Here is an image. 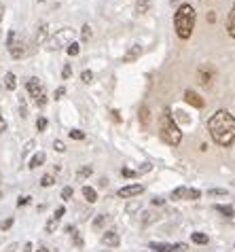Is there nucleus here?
I'll return each instance as SVG.
<instances>
[{
  "instance_id": "1",
  "label": "nucleus",
  "mask_w": 235,
  "mask_h": 252,
  "mask_svg": "<svg viewBox=\"0 0 235 252\" xmlns=\"http://www.w3.org/2000/svg\"><path fill=\"white\" fill-rule=\"evenodd\" d=\"M208 129L218 146H231L235 142V117L231 113L218 111L212 115V119L208 121Z\"/></svg>"
},
{
  "instance_id": "2",
  "label": "nucleus",
  "mask_w": 235,
  "mask_h": 252,
  "mask_svg": "<svg viewBox=\"0 0 235 252\" xmlns=\"http://www.w3.org/2000/svg\"><path fill=\"white\" fill-rule=\"evenodd\" d=\"M174 25H176V34L187 41L193 34V28H195V9L191 4H182L180 9L176 11V17H174Z\"/></svg>"
},
{
  "instance_id": "3",
  "label": "nucleus",
  "mask_w": 235,
  "mask_h": 252,
  "mask_svg": "<svg viewBox=\"0 0 235 252\" xmlns=\"http://www.w3.org/2000/svg\"><path fill=\"white\" fill-rule=\"evenodd\" d=\"M159 136H161V140L170 146H178L182 140V132H180V127L174 123V117L170 115V111H165L161 117H159Z\"/></svg>"
},
{
  "instance_id": "4",
  "label": "nucleus",
  "mask_w": 235,
  "mask_h": 252,
  "mask_svg": "<svg viewBox=\"0 0 235 252\" xmlns=\"http://www.w3.org/2000/svg\"><path fill=\"white\" fill-rule=\"evenodd\" d=\"M72 36H74V30H72V28H62V30H57L51 38H47V41H44V47H47L49 51L68 47V45L72 43Z\"/></svg>"
},
{
  "instance_id": "5",
  "label": "nucleus",
  "mask_w": 235,
  "mask_h": 252,
  "mask_svg": "<svg viewBox=\"0 0 235 252\" xmlns=\"http://www.w3.org/2000/svg\"><path fill=\"white\" fill-rule=\"evenodd\" d=\"M28 93L30 98H34L36 106H44L47 104V93H44V85L41 83V79H36V76H32V79L28 81Z\"/></svg>"
},
{
  "instance_id": "6",
  "label": "nucleus",
  "mask_w": 235,
  "mask_h": 252,
  "mask_svg": "<svg viewBox=\"0 0 235 252\" xmlns=\"http://www.w3.org/2000/svg\"><path fill=\"white\" fill-rule=\"evenodd\" d=\"M6 47H9V53L15 57V60H19V57L25 55V41H23V38H17V34L11 41V45H6Z\"/></svg>"
},
{
  "instance_id": "7",
  "label": "nucleus",
  "mask_w": 235,
  "mask_h": 252,
  "mask_svg": "<svg viewBox=\"0 0 235 252\" xmlns=\"http://www.w3.org/2000/svg\"><path fill=\"white\" fill-rule=\"evenodd\" d=\"M142 191H144V186H142V184H127V186H121V189L117 191V195H119V197H123V199H129V197L140 195Z\"/></svg>"
},
{
  "instance_id": "8",
  "label": "nucleus",
  "mask_w": 235,
  "mask_h": 252,
  "mask_svg": "<svg viewBox=\"0 0 235 252\" xmlns=\"http://www.w3.org/2000/svg\"><path fill=\"white\" fill-rule=\"evenodd\" d=\"M184 100H187L191 106H195V108H203V104H206V102L201 100V95L197 93V92H191V89L184 92Z\"/></svg>"
},
{
  "instance_id": "9",
  "label": "nucleus",
  "mask_w": 235,
  "mask_h": 252,
  "mask_svg": "<svg viewBox=\"0 0 235 252\" xmlns=\"http://www.w3.org/2000/svg\"><path fill=\"white\" fill-rule=\"evenodd\" d=\"M102 242L106 244V246H119V233L117 231H106L104 235H102Z\"/></svg>"
},
{
  "instance_id": "10",
  "label": "nucleus",
  "mask_w": 235,
  "mask_h": 252,
  "mask_svg": "<svg viewBox=\"0 0 235 252\" xmlns=\"http://www.w3.org/2000/svg\"><path fill=\"white\" fill-rule=\"evenodd\" d=\"M140 55H142V47H140V45H133V47H129V51L123 55V62H133V60H138Z\"/></svg>"
},
{
  "instance_id": "11",
  "label": "nucleus",
  "mask_w": 235,
  "mask_h": 252,
  "mask_svg": "<svg viewBox=\"0 0 235 252\" xmlns=\"http://www.w3.org/2000/svg\"><path fill=\"white\" fill-rule=\"evenodd\" d=\"M83 197H85L89 204L98 202V193H95V189H91V186H83Z\"/></svg>"
},
{
  "instance_id": "12",
  "label": "nucleus",
  "mask_w": 235,
  "mask_h": 252,
  "mask_svg": "<svg viewBox=\"0 0 235 252\" xmlns=\"http://www.w3.org/2000/svg\"><path fill=\"white\" fill-rule=\"evenodd\" d=\"M44 159H47V157H44V153H43V151H38L34 157L30 159V170H36L38 165H43V163H44Z\"/></svg>"
},
{
  "instance_id": "13",
  "label": "nucleus",
  "mask_w": 235,
  "mask_h": 252,
  "mask_svg": "<svg viewBox=\"0 0 235 252\" xmlns=\"http://www.w3.org/2000/svg\"><path fill=\"white\" fill-rule=\"evenodd\" d=\"M227 30H229V34H231V36L235 38V4H233L231 13H229V19H227Z\"/></svg>"
},
{
  "instance_id": "14",
  "label": "nucleus",
  "mask_w": 235,
  "mask_h": 252,
  "mask_svg": "<svg viewBox=\"0 0 235 252\" xmlns=\"http://www.w3.org/2000/svg\"><path fill=\"white\" fill-rule=\"evenodd\" d=\"M150 250H155V252H174L171 244H161V242H152L150 244Z\"/></svg>"
},
{
  "instance_id": "15",
  "label": "nucleus",
  "mask_w": 235,
  "mask_h": 252,
  "mask_svg": "<svg viewBox=\"0 0 235 252\" xmlns=\"http://www.w3.org/2000/svg\"><path fill=\"white\" fill-rule=\"evenodd\" d=\"M171 199H189V189L187 186H178L176 191H171Z\"/></svg>"
},
{
  "instance_id": "16",
  "label": "nucleus",
  "mask_w": 235,
  "mask_h": 252,
  "mask_svg": "<svg viewBox=\"0 0 235 252\" xmlns=\"http://www.w3.org/2000/svg\"><path fill=\"white\" fill-rule=\"evenodd\" d=\"M214 210H216V212H220V214H222V216H227V218H233V216H235V212H233L231 206H214Z\"/></svg>"
},
{
  "instance_id": "17",
  "label": "nucleus",
  "mask_w": 235,
  "mask_h": 252,
  "mask_svg": "<svg viewBox=\"0 0 235 252\" xmlns=\"http://www.w3.org/2000/svg\"><path fill=\"white\" fill-rule=\"evenodd\" d=\"M4 87L6 89H15L17 87V79H15V74H13V72L4 74Z\"/></svg>"
},
{
  "instance_id": "18",
  "label": "nucleus",
  "mask_w": 235,
  "mask_h": 252,
  "mask_svg": "<svg viewBox=\"0 0 235 252\" xmlns=\"http://www.w3.org/2000/svg\"><path fill=\"white\" fill-rule=\"evenodd\" d=\"M199 83H203V85H210V83H212V72L206 70V68H201L199 70Z\"/></svg>"
},
{
  "instance_id": "19",
  "label": "nucleus",
  "mask_w": 235,
  "mask_h": 252,
  "mask_svg": "<svg viewBox=\"0 0 235 252\" xmlns=\"http://www.w3.org/2000/svg\"><path fill=\"white\" fill-rule=\"evenodd\" d=\"M149 6H150V0H138V4H136L138 15H144V13L149 11Z\"/></svg>"
},
{
  "instance_id": "20",
  "label": "nucleus",
  "mask_w": 235,
  "mask_h": 252,
  "mask_svg": "<svg viewBox=\"0 0 235 252\" xmlns=\"http://www.w3.org/2000/svg\"><path fill=\"white\" fill-rule=\"evenodd\" d=\"M57 225H60V221H57V218H55V216H51V218H49V221H47V227H44V229H47V233H55Z\"/></svg>"
},
{
  "instance_id": "21",
  "label": "nucleus",
  "mask_w": 235,
  "mask_h": 252,
  "mask_svg": "<svg viewBox=\"0 0 235 252\" xmlns=\"http://www.w3.org/2000/svg\"><path fill=\"white\" fill-rule=\"evenodd\" d=\"M191 240H193L195 244H208V235L197 231V233H191Z\"/></svg>"
},
{
  "instance_id": "22",
  "label": "nucleus",
  "mask_w": 235,
  "mask_h": 252,
  "mask_svg": "<svg viewBox=\"0 0 235 252\" xmlns=\"http://www.w3.org/2000/svg\"><path fill=\"white\" fill-rule=\"evenodd\" d=\"M106 223H108V216H106V214H98V218L93 221V227H95V229H102Z\"/></svg>"
},
{
  "instance_id": "23",
  "label": "nucleus",
  "mask_w": 235,
  "mask_h": 252,
  "mask_svg": "<svg viewBox=\"0 0 235 252\" xmlns=\"http://www.w3.org/2000/svg\"><path fill=\"white\" fill-rule=\"evenodd\" d=\"M66 51H68V55H79V51H81V45L79 43H70L68 47H66Z\"/></svg>"
},
{
  "instance_id": "24",
  "label": "nucleus",
  "mask_w": 235,
  "mask_h": 252,
  "mask_svg": "<svg viewBox=\"0 0 235 252\" xmlns=\"http://www.w3.org/2000/svg\"><path fill=\"white\" fill-rule=\"evenodd\" d=\"M81 38H83V41H89V38H91V25H89V23L83 25V30H81Z\"/></svg>"
},
{
  "instance_id": "25",
  "label": "nucleus",
  "mask_w": 235,
  "mask_h": 252,
  "mask_svg": "<svg viewBox=\"0 0 235 252\" xmlns=\"http://www.w3.org/2000/svg\"><path fill=\"white\" fill-rule=\"evenodd\" d=\"M47 30H49V28H47V23H43L41 28H38V36H36V41H38V43H44V36H47Z\"/></svg>"
},
{
  "instance_id": "26",
  "label": "nucleus",
  "mask_w": 235,
  "mask_h": 252,
  "mask_svg": "<svg viewBox=\"0 0 235 252\" xmlns=\"http://www.w3.org/2000/svg\"><path fill=\"white\" fill-rule=\"evenodd\" d=\"M70 138L72 140H85V134L81 129H70Z\"/></svg>"
},
{
  "instance_id": "27",
  "label": "nucleus",
  "mask_w": 235,
  "mask_h": 252,
  "mask_svg": "<svg viewBox=\"0 0 235 252\" xmlns=\"http://www.w3.org/2000/svg\"><path fill=\"white\" fill-rule=\"evenodd\" d=\"M140 119H142V125H149V108L142 106V111H140Z\"/></svg>"
},
{
  "instance_id": "28",
  "label": "nucleus",
  "mask_w": 235,
  "mask_h": 252,
  "mask_svg": "<svg viewBox=\"0 0 235 252\" xmlns=\"http://www.w3.org/2000/svg\"><path fill=\"white\" fill-rule=\"evenodd\" d=\"M53 183H55V180H53V176H51V174H44V176L41 178V184H43V186H51Z\"/></svg>"
},
{
  "instance_id": "29",
  "label": "nucleus",
  "mask_w": 235,
  "mask_h": 252,
  "mask_svg": "<svg viewBox=\"0 0 235 252\" xmlns=\"http://www.w3.org/2000/svg\"><path fill=\"white\" fill-rule=\"evenodd\" d=\"M81 79H83V83H91L93 81V72H91V70H83Z\"/></svg>"
},
{
  "instance_id": "30",
  "label": "nucleus",
  "mask_w": 235,
  "mask_h": 252,
  "mask_svg": "<svg viewBox=\"0 0 235 252\" xmlns=\"http://www.w3.org/2000/svg\"><path fill=\"white\" fill-rule=\"evenodd\" d=\"M36 129H38V132H44V129H47V119H44V117H38Z\"/></svg>"
},
{
  "instance_id": "31",
  "label": "nucleus",
  "mask_w": 235,
  "mask_h": 252,
  "mask_svg": "<svg viewBox=\"0 0 235 252\" xmlns=\"http://www.w3.org/2000/svg\"><path fill=\"white\" fill-rule=\"evenodd\" d=\"M72 186H64V189H62V199H70V197H72Z\"/></svg>"
},
{
  "instance_id": "32",
  "label": "nucleus",
  "mask_w": 235,
  "mask_h": 252,
  "mask_svg": "<svg viewBox=\"0 0 235 252\" xmlns=\"http://www.w3.org/2000/svg\"><path fill=\"white\" fill-rule=\"evenodd\" d=\"M91 167H89V165H85V167H83V170H79V178H87V176H91Z\"/></svg>"
},
{
  "instance_id": "33",
  "label": "nucleus",
  "mask_w": 235,
  "mask_h": 252,
  "mask_svg": "<svg viewBox=\"0 0 235 252\" xmlns=\"http://www.w3.org/2000/svg\"><path fill=\"white\" fill-rule=\"evenodd\" d=\"M121 176H125V178H133V176H136V172L129 170V167H123V170H121Z\"/></svg>"
},
{
  "instance_id": "34",
  "label": "nucleus",
  "mask_w": 235,
  "mask_h": 252,
  "mask_svg": "<svg viewBox=\"0 0 235 252\" xmlns=\"http://www.w3.org/2000/svg\"><path fill=\"white\" fill-rule=\"evenodd\" d=\"M53 146H55V151H57V153H64V151H66V146H64V142H62V140H55V142H53Z\"/></svg>"
},
{
  "instance_id": "35",
  "label": "nucleus",
  "mask_w": 235,
  "mask_h": 252,
  "mask_svg": "<svg viewBox=\"0 0 235 252\" xmlns=\"http://www.w3.org/2000/svg\"><path fill=\"white\" fill-rule=\"evenodd\" d=\"M199 195H201V193L197 189H189V199H191V202H193V199H199Z\"/></svg>"
},
{
  "instance_id": "36",
  "label": "nucleus",
  "mask_w": 235,
  "mask_h": 252,
  "mask_svg": "<svg viewBox=\"0 0 235 252\" xmlns=\"http://www.w3.org/2000/svg\"><path fill=\"white\" fill-rule=\"evenodd\" d=\"M64 93H66V87H57L55 89V100H62Z\"/></svg>"
},
{
  "instance_id": "37",
  "label": "nucleus",
  "mask_w": 235,
  "mask_h": 252,
  "mask_svg": "<svg viewBox=\"0 0 235 252\" xmlns=\"http://www.w3.org/2000/svg\"><path fill=\"white\" fill-rule=\"evenodd\" d=\"M208 195H227V191L225 189H210Z\"/></svg>"
},
{
  "instance_id": "38",
  "label": "nucleus",
  "mask_w": 235,
  "mask_h": 252,
  "mask_svg": "<svg viewBox=\"0 0 235 252\" xmlns=\"http://www.w3.org/2000/svg\"><path fill=\"white\" fill-rule=\"evenodd\" d=\"M64 214H66V208H64V206H60V208H57V210H55V214H53V216L57 218V221H60V218H62Z\"/></svg>"
},
{
  "instance_id": "39",
  "label": "nucleus",
  "mask_w": 235,
  "mask_h": 252,
  "mask_svg": "<svg viewBox=\"0 0 235 252\" xmlns=\"http://www.w3.org/2000/svg\"><path fill=\"white\" fill-rule=\"evenodd\" d=\"M19 111H21V117H23V119L28 117V108H25V102H23V100L19 102Z\"/></svg>"
},
{
  "instance_id": "40",
  "label": "nucleus",
  "mask_w": 235,
  "mask_h": 252,
  "mask_svg": "<svg viewBox=\"0 0 235 252\" xmlns=\"http://www.w3.org/2000/svg\"><path fill=\"white\" fill-rule=\"evenodd\" d=\"M70 74H72V68H70L68 64H66V66H64V70H62V76H64V79H68Z\"/></svg>"
},
{
  "instance_id": "41",
  "label": "nucleus",
  "mask_w": 235,
  "mask_h": 252,
  "mask_svg": "<svg viewBox=\"0 0 235 252\" xmlns=\"http://www.w3.org/2000/svg\"><path fill=\"white\" fill-rule=\"evenodd\" d=\"M171 248H174V252H184L187 250V244H174Z\"/></svg>"
},
{
  "instance_id": "42",
  "label": "nucleus",
  "mask_w": 235,
  "mask_h": 252,
  "mask_svg": "<svg viewBox=\"0 0 235 252\" xmlns=\"http://www.w3.org/2000/svg\"><path fill=\"white\" fill-rule=\"evenodd\" d=\"M11 225H13V218H6L4 223H0V229H9Z\"/></svg>"
},
{
  "instance_id": "43",
  "label": "nucleus",
  "mask_w": 235,
  "mask_h": 252,
  "mask_svg": "<svg viewBox=\"0 0 235 252\" xmlns=\"http://www.w3.org/2000/svg\"><path fill=\"white\" fill-rule=\"evenodd\" d=\"M28 202H30V197H25V195H23V197H19V202H17V206H19V208H21V206H25V204H28Z\"/></svg>"
},
{
  "instance_id": "44",
  "label": "nucleus",
  "mask_w": 235,
  "mask_h": 252,
  "mask_svg": "<svg viewBox=\"0 0 235 252\" xmlns=\"http://www.w3.org/2000/svg\"><path fill=\"white\" fill-rule=\"evenodd\" d=\"M4 129H6V121H4L2 117H0V134H2V132H4Z\"/></svg>"
},
{
  "instance_id": "45",
  "label": "nucleus",
  "mask_w": 235,
  "mask_h": 252,
  "mask_svg": "<svg viewBox=\"0 0 235 252\" xmlns=\"http://www.w3.org/2000/svg\"><path fill=\"white\" fill-rule=\"evenodd\" d=\"M152 206H163V199L161 197H155V199H152Z\"/></svg>"
},
{
  "instance_id": "46",
  "label": "nucleus",
  "mask_w": 235,
  "mask_h": 252,
  "mask_svg": "<svg viewBox=\"0 0 235 252\" xmlns=\"http://www.w3.org/2000/svg\"><path fill=\"white\" fill-rule=\"evenodd\" d=\"M15 248H17V244H11V246H9V248H6L4 252H15Z\"/></svg>"
},
{
  "instance_id": "47",
  "label": "nucleus",
  "mask_w": 235,
  "mask_h": 252,
  "mask_svg": "<svg viewBox=\"0 0 235 252\" xmlns=\"http://www.w3.org/2000/svg\"><path fill=\"white\" fill-rule=\"evenodd\" d=\"M23 252H32V244H30V242L23 246Z\"/></svg>"
},
{
  "instance_id": "48",
  "label": "nucleus",
  "mask_w": 235,
  "mask_h": 252,
  "mask_svg": "<svg viewBox=\"0 0 235 252\" xmlns=\"http://www.w3.org/2000/svg\"><path fill=\"white\" fill-rule=\"evenodd\" d=\"M2 15H4V4L0 2V22H2Z\"/></svg>"
},
{
  "instance_id": "49",
  "label": "nucleus",
  "mask_w": 235,
  "mask_h": 252,
  "mask_svg": "<svg viewBox=\"0 0 235 252\" xmlns=\"http://www.w3.org/2000/svg\"><path fill=\"white\" fill-rule=\"evenodd\" d=\"M36 252H51V250H49L47 246H41V248H38V250H36Z\"/></svg>"
},
{
  "instance_id": "50",
  "label": "nucleus",
  "mask_w": 235,
  "mask_h": 252,
  "mask_svg": "<svg viewBox=\"0 0 235 252\" xmlns=\"http://www.w3.org/2000/svg\"><path fill=\"white\" fill-rule=\"evenodd\" d=\"M104 252H108V250H104Z\"/></svg>"
}]
</instances>
